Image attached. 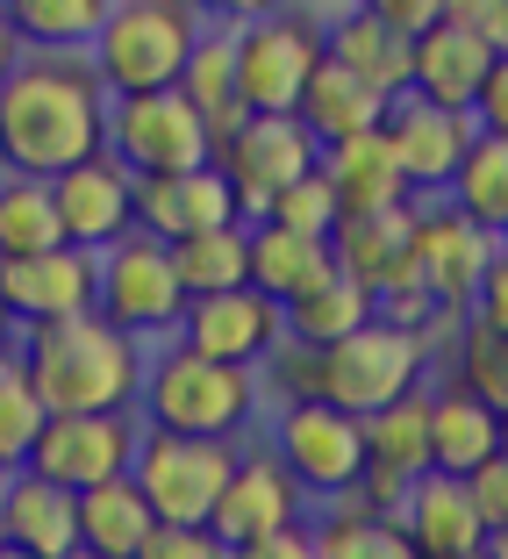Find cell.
Instances as JSON below:
<instances>
[{
    "instance_id": "1",
    "label": "cell",
    "mask_w": 508,
    "mask_h": 559,
    "mask_svg": "<svg viewBox=\"0 0 508 559\" xmlns=\"http://www.w3.org/2000/svg\"><path fill=\"white\" fill-rule=\"evenodd\" d=\"M108 144V100L100 80L72 58H22L0 80V165L15 180H58L72 165L100 158Z\"/></svg>"
},
{
    "instance_id": "2",
    "label": "cell",
    "mask_w": 508,
    "mask_h": 559,
    "mask_svg": "<svg viewBox=\"0 0 508 559\" xmlns=\"http://www.w3.org/2000/svg\"><path fill=\"white\" fill-rule=\"evenodd\" d=\"M423 366H430V337L394 330V323L373 316L365 330H351V337H337V345H323V352L287 345L279 366H273V380H279L287 402H323V409L365 424L373 409L415 395V388H423Z\"/></svg>"
},
{
    "instance_id": "3",
    "label": "cell",
    "mask_w": 508,
    "mask_h": 559,
    "mask_svg": "<svg viewBox=\"0 0 508 559\" xmlns=\"http://www.w3.org/2000/svg\"><path fill=\"white\" fill-rule=\"evenodd\" d=\"M22 380L36 388L44 416H116L136 409V380L144 359L122 330H108L100 316H65V323L29 330V345L15 352Z\"/></svg>"
},
{
    "instance_id": "4",
    "label": "cell",
    "mask_w": 508,
    "mask_h": 559,
    "mask_svg": "<svg viewBox=\"0 0 508 559\" xmlns=\"http://www.w3.org/2000/svg\"><path fill=\"white\" fill-rule=\"evenodd\" d=\"M251 409H258V373L215 366V359H201V352H186V345L144 359V380H136V424L172 430V438L237 444V430L251 424Z\"/></svg>"
},
{
    "instance_id": "5",
    "label": "cell",
    "mask_w": 508,
    "mask_h": 559,
    "mask_svg": "<svg viewBox=\"0 0 508 559\" xmlns=\"http://www.w3.org/2000/svg\"><path fill=\"white\" fill-rule=\"evenodd\" d=\"M201 44V15L186 0H108V22L94 29V80L116 100L130 94H165L180 86L186 50Z\"/></svg>"
},
{
    "instance_id": "6",
    "label": "cell",
    "mask_w": 508,
    "mask_h": 559,
    "mask_svg": "<svg viewBox=\"0 0 508 559\" xmlns=\"http://www.w3.org/2000/svg\"><path fill=\"white\" fill-rule=\"evenodd\" d=\"M237 466V444L222 438H172V430H144L130 452V488L144 495L150 524H201L208 531V510L222 480Z\"/></svg>"
},
{
    "instance_id": "7",
    "label": "cell",
    "mask_w": 508,
    "mask_h": 559,
    "mask_svg": "<svg viewBox=\"0 0 508 559\" xmlns=\"http://www.w3.org/2000/svg\"><path fill=\"white\" fill-rule=\"evenodd\" d=\"M180 280H172V259L150 237H116L108 251H94V316L122 337H158V330H180Z\"/></svg>"
},
{
    "instance_id": "8",
    "label": "cell",
    "mask_w": 508,
    "mask_h": 559,
    "mask_svg": "<svg viewBox=\"0 0 508 559\" xmlns=\"http://www.w3.org/2000/svg\"><path fill=\"white\" fill-rule=\"evenodd\" d=\"M237 36V100L244 116H294L301 86L315 80L323 66V29L309 15H265V22H244Z\"/></svg>"
},
{
    "instance_id": "9",
    "label": "cell",
    "mask_w": 508,
    "mask_h": 559,
    "mask_svg": "<svg viewBox=\"0 0 508 559\" xmlns=\"http://www.w3.org/2000/svg\"><path fill=\"white\" fill-rule=\"evenodd\" d=\"M108 158L130 173V180H165V173H194L208 165V130L201 116L180 100V86L165 94H130L108 108Z\"/></svg>"
},
{
    "instance_id": "10",
    "label": "cell",
    "mask_w": 508,
    "mask_h": 559,
    "mask_svg": "<svg viewBox=\"0 0 508 559\" xmlns=\"http://www.w3.org/2000/svg\"><path fill=\"white\" fill-rule=\"evenodd\" d=\"M136 438H144L136 409H116V416H50V424L36 430V444H29V460H22V466H29L36 480H50V488L86 495V488H100V480L130 474Z\"/></svg>"
},
{
    "instance_id": "11",
    "label": "cell",
    "mask_w": 508,
    "mask_h": 559,
    "mask_svg": "<svg viewBox=\"0 0 508 559\" xmlns=\"http://www.w3.org/2000/svg\"><path fill=\"white\" fill-rule=\"evenodd\" d=\"M273 460L287 466L301 495H329L344 502L351 480L365 466V438H359V416H337L323 402H287L273 424Z\"/></svg>"
},
{
    "instance_id": "12",
    "label": "cell",
    "mask_w": 508,
    "mask_h": 559,
    "mask_svg": "<svg viewBox=\"0 0 508 559\" xmlns=\"http://www.w3.org/2000/svg\"><path fill=\"white\" fill-rule=\"evenodd\" d=\"M315 158H323V151H315V136L301 130L294 116H244L230 144H215L208 165L230 180L237 209L258 215L265 201L279 194V187H294L301 173H315Z\"/></svg>"
},
{
    "instance_id": "13",
    "label": "cell",
    "mask_w": 508,
    "mask_h": 559,
    "mask_svg": "<svg viewBox=\"0 0 508 559\" xmlns=\"http://www.w3.org/2000/svg\"><path fill=\"white\" fill-rule=\"evenodd\" d=\"M501 259V237L473 230L459 209H415V287L430 295L437 316H465L473 287Z\"/></svg>"
},
{
    "instance_id": "14",
    "label": "cell",
    "mask_w": 508,
    "mask_h": 559,
    "mask_svg": "<svg viewBox=\"0 0 508 559\" xmlns=\"http://www.w3.org/2000/svg\"><path fill=\"white\" fill-rule=\"evenodd\" d=\"M130 223L150 245H180V237L244 223V209L215 165H194V173H165V180H130Z\"/></svg>"
},
{
    "instance_id": "15",
    "label": "cell",
    "mask_w": 508,
    "mask_h": 559,
    "mask_svg": "<svg viewBox=\"0 0 508 559\" xmlns=\"http://www.w3.org/2000/svg\"><path fill=\"white\" fill-rule=\"evenodd\" d=\"M329 265L344 280H359L373 301L409 295L415 287V201L409 209H379V215H344L329 230Z\"/></svg>"
},
{
    "instance_id": "16",
    "label": "cell",
    "mask_w": 508,
    "mask_h": 559,
    "mask_svg": "<svg viewBox=\"0 0 508 559\" xmlns=\"http://www.w3.org/2000/svg\"><path fill=\"white\" fill-rule=\"evenodd\" d=\"M287 524H301V488L287 480V466L273 452H237L230 480H222V495H215V510H208V538L237 552V545L273 538Z\"/></svg>"
},
{
    "instance_id": "17",
    "label": "cell",
    "mask_w": 508,
    "mask_h": 559,
    "mask_svg": "<svg viewBox=\"0 0 508 559\" xmlns=\"http://www.w3.org/2000/svg\"><path fill=\"white\" fill-rule=\"evenodd\" d=\"M0 309L22 330L65 323V316H94V259L72 251V245L36 251V259H8L0 265Z\"/></svg>"
},
{
    "instance_id": "18",
    "label": "cell",
    "mask_w": 508,
    "mask_h": 559,
    "mask_svg": "<svg viewBox=\"0 0 508 559\" xmlns=\"http://www.w3.org/2000/svg\"><path fill=\"white\" fill-rule=\"evenodd\" d=\"M180 345L201 352L215 366H258L279 352V309L251 287H230V295H208V301H186L180 309Z\"/></svg>"
},
{
    "instance_id": "19",
    "label": "cell",
    "mask_w": 508,
    "mask_h": 559,
    "mask_svg": "<svg viewBox=\"0 0 508 559\" xmlns=\"http://www.w3.org/2000/svg\"><path fill=\"white\" fill-rule=\"evenodd\" d=\"M379 136H387L394 165H401V180L409 194H444L451 173H459L465 144H473V122L465 116H444V108H423V100H387V116H379Z\"/></svg>"
},
{
    "instance_id": "20",
    "label": "cell",
    "mask_w": 508,
    "mask_h": 559,
    "mask_svg": "<svg viewBox=\"0 0 508 559\" xmlns=\"http://www.w3.org/2000/svg\"><path fill=\"white\" fill-rule=\"evenodd\" d=\"M50 209H58V230H65L72 251H108L116 237H130V173H122L108 151L86 165H72V173H58L50 180Z\"/></svg>"
},
{
    "instance_id": "21",
    "label": "cell",
    "mask_w": 508,
    "mask_h": 559,
    "mask_svg": "<svg viewBox=\"0 0 508 559\" xmlns=\"http://www.w3.org/2000/svg\"><path fill=\"white\" fill-rule=\"evenodd\" d=\"M494 66H501V50H487L480 36L451 29V22H430L423 36H409V100L444 108V116H465Z\"/></svg>"
},
{
    "instance_id": "22",
    "label": "cell",
    "mask_w": 508,
    "mask_h": 559,
    "mask_svg": "<svg viewBox=\"0 0 508 559\" xmlns=\"http://www.w3.org/2000/svg\"><path fill=\"white\" fill-rule=\"evenodd\" d=\"M0 545L22 559H72L80 552V510L65 488L36 480L29 466L0 480Z\"/></svg>"
},
{
    "instance_id": "23",
    "label": "cell",
    "mask_w": 508,
    "mask_h": 559,
    "mask_svg": "<svg viewBox=\"0 0 508 559\" xmlns=\"http://www.w3.org/2000/svg\"><path fill=\"white\" fill-rule=\"evenodd\" d=\"M315 173H323L329 201H337V223H344V215L409 209V180H401V165H394V151H387V136H379V130L329 144L323 158H315Z\"/></svg>"
},
{
    "instance_id": "24",
    "label": "cell",
    "mask_w": 508,
    "mask_h": 559,
    "mask_svg": "<svg viewBox=\"0 0 508 559\" xmlns=\"http://www.w3.org/2000/svg\"><path fill=\"white\" fill-rule=\"evenodd\" d=\"M394 524L409 531L415 559H465V552H480V545H487V531H480L465 488H459V480H444V474H423V480H415Z\"/></svg>"
},
{
    "instance_id": "25",
    "label": "cell",
    "mask_w": 508,
    "mask_h": 559,
    "mask_svg": "<svg viewBox=\"0 0 508 559\" xmlns=\"http://www.w3.org/2000/svg\"><path fill=\"white\" fill-rule=\"evenodd\" d=\"M323 58L337 72H351L359 86H373L379 100L409 94V36H394L387 22H373L365 8H351V15H337L323 29Z\"/></svg>"
},
{
    "instance_id": "26",
    "label": "cell",
    "mask_w": 508,
    "mask_h": 559,
    "mask_svg": "<svg viewBox=\"0 0 508 559\" xmlns=\"http://www.w3.org/2000/svg\"><path fill=\"white\" fill-rule=\"evenodd\" d=\"M329 245L323 237H287V230H265V223H244V287L265 295L273 309L301 301L315 280H329Z\"/></svg>"
},
{
    "instance_id": "27",
    "label": "cell",
    "mask_w": 508,
    "mask_h": 559,
    "mask_svg": "<svg viewBox=\"0 0 508 559\" xmlns=\"http://www.w3.org/2000/svg\"><path fill=\"white\" fill-rule=\"evenodd\" d=\"M180 100L201 116L208 158H215V144H230L237 122H244V100H237V36L230 29H201V44L186 50V66H180Z\"/></svg>"
},
{
    "instance_id": "28",
    "label": "cell",
    "mask_w": 508,
    "mask_h": 559,
    "mask_svg": "<svg viewBox=\"0 0 508 559\" xmlns=\"http://www.w3.org/2000/svg\"><path fill=\"white\" fill-rule=\"evenodd\" d=\"M487 460H501V416L480 409L459 388H437V395H430V474L465 480Z\"/></svg>"
},
{
    "instance_id": "29",
    "label": "cell",
    "mask_w": 508,
    "mask_h": 559,
    "mask_svg": "<svg viewBox=\"0 0 508 559\" xmlns=\"http://www.w3.org/2000/svg\"><path fill=\"white\" fill-rule=\"evenodd\" d=\"M379 116H387V100H379L373 86H359L351 72H337L329 58L315 66V80L301 86V100H294V122L315 136V151L344 144V136H365V130H379Z\"/></svg>"
},
{
    "instance_id": "30",
    "label": "cell",
    "mask_w": 508,
    "mask_h": 559,
    "mask_svg": "<svg viewBox=\"0 0 508 559\" xmlns=\"http://www.w3.org/2000/svg\"><path fill=\"white\" fill-rule=\"evenodd\" d=\"M359 438H365V466H373V474L423 480L430 474V388H415V395L373 409L359 424Z\"/></svg>"
},
{
    "instance_id": "31",
    "label": "cell",
    "mask_w": 508,
    "mask_h": 559,
    "mask_svg": "<svg viewBox=\"0 0 508 559\" xmlns=\"http://www.w3.org/2000/svg\"><path fill=\"white\" fill-rule=\"evenodd\" d=\"M365 323H373V295H365L359 280H344V273L315 280L301 301L279 309V337L301 345V352H323V345H337V337H351V330H365Z\"/></svg>"
},
{
    "instance_id": "32",
    "label": "cell",
    "mask_w": 508,
    "mask_h": 559,
    "mask_svg": "<svg viewBox=\"0 0 508 559\" xmlns=\"http://www.w3.org/2000/svg\"><path fill=\"white\" fill-rule=\"evenodd\" d=\"M72 510H80V552H108V559H136V545L150 538V510L144 495L122 480H100V488L72 495Z\"/></svg>"
},
{
    "instance_id": "33",
    "label": "cell",
    "mask_w": 508,
    "mask_h": 559,
    "mask_svg": "<svg viewBox=\"0 0 508 559\" xmlns=\"http://www.w3.org/2000/svg\"><path fill=\"white\" fill-rule=\"evenodd\" d=\"M444 194H451L444 209H459L473 230L501 237V223H508V136H473Z\"/></svg>"
},
{
    "instance_id": "34",
    "label": "cell",
    "mask_w": 508,
    "mask_h": 559,
    "mask_svg": "<svg viewBox=\"0 0 508 559\" xmlns=\"http://www.w3.org/2000/svg\"><path fill=\"white\" fill-rule=\"evenodd\" d=\"M0 22L15 29V44H36L44 58H72L108 22V0H0Z\"/></svg>"
},
{
    "instance_id": "35",
    "label": "cell",
    "mask_w": 508,
    "mask_h": 559,
    "mask_svg": "<svg viewBox=\"0 0 508 559\" xmlns=\"http://www.w3.org/2000/svg\"><path fill=\"white\" fill-rule=\"evenodd\" d=\"M165 259H172V280H180L186 301L230 295V287H244V223H222V230L180 237V245H165Z\"/></svg>"
},
{
    "instance_id": "36",
    "label": "cell",
    "mask_w": 508,
    "mask_h": 559,
    "mask_svg": "<svg viewBox=\"0 0 508 559\" xmlns=\"http://www.w3.org/2000/svg\"><path fill=\"white\" fill-rule=\"evenodd\" d=\"M65 230H58V209H50L44 180H0V265L8 259H36V251H58Z\"/></svg>"
},
{
    "instance_id": "37",
    "label": "cell",
    "mask_w": 508,
    "mask_h": 559,
    "mask_svg": "<svg viewBox=\"0 0 508 559\" xmlns=\"http://www.w3.org/2000/svg\"><path fill=\"white\" fill-rule=\"evenodd\" d=\"M309 531H315V559H415L409 531L394 524V516H359L344 502Z\"/></svg>"
},
{
    "instance_id": "38",
    "label": "cell",
    "mask_w": 508,
    "mask_h": 559,
    "mask_svg": "<svg viewBox=\"0 0 508 559\" xmlns=\"http://www.w3.org/2000/svg\"><path fill=\"white\" fill-rule=\"evenodd\" d=\"M451 388L473 395L480 409H494V416L508 409V337H501V330L465 323V337H459V380H451Z\"/></svg>"
},
{
    "instance_id": "39",
    "label": "cell",
    "mask_w": 508,
    "mask_h": 559,
    "mask_svg": "<svg viewBox=\"0 0 508 559\" xmlns=\"http://www.w3.org/2000/svg\"><path fill=\"white\" fill-rule=\"evenodd\" d=\"M258 223H265V230H287V237H323V245H329V230H337V201H329L323 173H301L294 187H279V194L258 209Z\"/></svg>"
},
{
    "instance_id": "40",
    "label": "cell",
    "mask_w": 508,
    "mask_h": 559,
    "mask_svg": "<svg viewBox=\"0 0 508 559\" xmlns=\"http://www.w3.org/2000/svg\"><path fill=\"white\" fill-rule=\"evenodd\" d=\"M44 424L50 416H44V402H36V388L22 380V366H8V373H0V466H8V474L29 460V444H36Z\"/></svg>"
},
{
    "instance_id": "41",
    "label": "cell",
    "mask_w": 508,
    "mask_h": 559,
    "mask_svg": "<svg viewBox=\"0 0 508 559\" xmlns=\"http://www.w3.org/2000/svg\"><path fill=\"white\" fill-rule=\"evenodd\" d=\"M459 488H465V502H473L480 531H487V538H501V531H508V460L473 466V474H465Z\"/></svg>"
},
{
    "instance_id": "42",
    "label": "cell",
    "mask_w": 508,
    "mask_h": 559,
    "mask_svg": "<svg viewBox=\"0 0 508 559\" xmlns=\"http://www.w3.org/2000/svg\"><path fill=\"white\" fill-rule=\"evenodd\" d=\"M136 559H230V545H215L201 524H150Z\"/></svg>"
},
{
    "instance_id": "43",
    "label": "cell",
    "mask_w": 508,
    "mask_h": 559,
    "mask_svg": "<svg viewBox=\"0 0 508 559\" xmlns=\"http://www.w3.org/2000/svg\"><path fill=\"white\" fill-rule=\"evenodd\" d=\"M437 22H451V29L480 36L487 50H508V0H444V15H437Z\"/></svg>"
},
{
    "instance_id": "44",
    "label": "cell",
    "mask_w": 508,
    "mask_h": 559,
    "mask_svg": "<svg viewBox=\"0 0 508 559\" xmlns=\"http://www.w3.org/2000/svg\"><path fill=\"white\" fill-rule=\"evenodd\" d=\"M359 8H365L373 22H387L394 36H423L430 22L444 15V0H359Z\"/></svg>"
},
{
    "instance_id": "45",
    "label": "cell",
    "mask_w": 508,
    "mask_h": 559,
    "mask_svg": "<svg viewBox=\"0 0 508 559\" xmlns=\"http://www.w3.org/2000/svg\"><path fill=\"white\" fill-rule=\"evenodd\" d=\"M465 316H473L480 330H501V337H508V259L487 265V280L473 287V309H465Z\"/></svg>"
},
{
    "instance_id": "46",
    "label": "cell",
    "mask_w": 508,
    "mask_h": 559,
    "mask_svg": "<svg viewBox=\"0 0 508 559\" xmlns=\"http://www.w3.org/2000/svg\"><path fill=\"white\" fill-rule=\"evenodd\" d=\"M230 559H315V531L309 524H287V531H273V538L237 545Z\"/></svg>"
},
{
    "instance_id": "47",
    "label": "cell",
    "mask_w": 508,
    "mask_h": 559,
    "mask_svg": "<svg viewBox=\"0 0 508 559\" xmlns=\"http://www.w3.org/2000/svg\"><path fill=\"white\" fill-rule=\"evenodd\" d=\"M194 15H215L222 29H244V22H265V15H279V0H186Z\"/></svg>"
},
{
    "instance_id": "48",
    "label": "cell",
    "mask_w": 508,
    "mask_h": 559,
    "mask_svg": "<svg viewBox=\"0 0 508 559\" xmlns=\"http://www.w3.org/2000/svg\"><path fill=\"white\" fill-rule=\"evenodd\" d=\"M22 66V44H15V29H8V22H0V80H8V72Z\"/></svg>"
},
{
    "instance_id": "49",
    "label": "cell",
    "mask_w": 508,
    "mask_h": 559,
    "mask_svg": "<svg viewBox=\"0 0 508 559\" xmlns=\"http://www.w3.org/2000/svg\"><path fill=\"white\" fill-rule=\"evenodd\" d=\"M465 559H501V538H487L480 552H465Z\"/></svg>"
},
{
    "instance_id": "50",
    "label": "cell",
    "mask_w": 508,
    "mask_h": 559,
    "mask_svg": "<svg viewBox=\"0 0 508 559\" xmlns=\"http://www.w3.org/2000/svg\"><path fill=\"white\" fill-rule=\"evenodd\" d=\"M8 366H15V345H0V373H8Z\"/></svg>"
},
{
    "instance_id": "51",
    "label": "cell",
    "mask_w": 508,
    "mask_h": 559,
    "mask_svg": "<svg viewBox=\"0 0 508 559\" xmlns=\"http://www.w3.org/2000/svg\"><path fill=\"white\" fill-rule=\"evenodd\" d=\"M8 330H15V323H8V309H0V345H8Z\"/></svg>"
},
{
    "instance_id": "52",
    "label": "cell",
    "mask_w": 508,
    "mask_h": 559,
    "mask_svg": "<svg viewBox=\"0 0 508 559\" xmlns=\"http://www.w3.org/2000/svg\"><path fill=\"white\" fill-rule=\"evenodd\" d=\"M72 559H108V552H72Z\"/></svg>"
},
{
    "instance_id": "53",
    "label": "cell",
    "mask_w": 508,
    "mask_h": 559,
    "mask_svg": "<svg viewBox=\"0 0 508 559\" xmlns=\"http://www.w3.org/2000/svg\"><path fill=\"white\" fill-rule=\"evenodd\" d=\"M0 559H22V552H0Z\"/></svg>"
},
{
    "instance_id": "54",
    "label": "cell",
    "mask_w": 508,
    "mask_h": 559,
    "mask_svg": "<svg viewBox=\"0 0 508 559\" xmlns=\"http://www.w3.org/2000/svg\"><path fill=\"white\" fill-rule=\"evenodd\" d=\"M0 480H8V466H0Z\"/></svg>"
},
{
    "instance_id": "55",
    "label": "cell",
    "mask_w": 508,
    "mask_h": 559,
    "mask_svg": "<svg viewBox=\"0 0 508 559\" xmlns=\"http://www.w3.org/2000/svg\"><path fill=\"white\" fill-rule=\"evenodd\" d=\"M0 552H8V545H0Z\"/></svg>"
}]
</instances>
